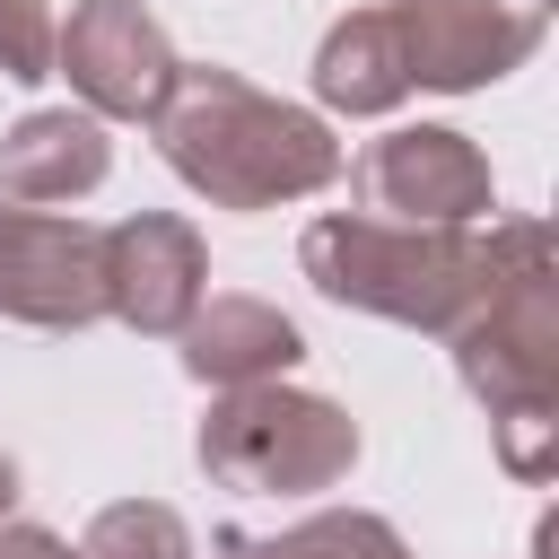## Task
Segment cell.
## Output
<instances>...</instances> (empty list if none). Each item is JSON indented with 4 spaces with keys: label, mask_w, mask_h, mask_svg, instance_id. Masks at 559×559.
I'll list each match as a JSON object with an SVG mask.
<instances>
[{
    "label": "cell",
    "mask_w": 559,
    "mask_h": 559,
    "mask_svg": "<svg viewBox=\"0 0 559 559\" xmlns=\"http://www.w3.org/2000/svg\"><path fill=\"white\" fill-rule=\"evenodd\" d=\"M445 341H454V376L489 411L498 463L524 489H542L559 463V245L542 218H489L480 297Z\"/></svg>",
    "instance_id": "obj_1"
},
{
    "label": "cell",
    "mask_w": 559,
    "mask_h": 559,
    "mask_svg": "<svg viewBox=\"0 0 559 559\" xmlns=\"http://www.w3.org/2000/svg\"><path fill=\"white\" fill-rule=\"evenodd\" d=\"M157 157L210 201V210H280L323 183H341V140L323 114L253 87L227 61H175L166 105L148 114Z\"/></svg>",
    "instance_id": "obj_2"
},
{
    "label": "cell",
    "mask_w": 559,
    "mask_h": 559,
    "mask_svg": "<svg viewBox=\"0 0 559 559\" xmlns=\"http://www.w3.org/2000/svg\"><path fill=\"white\" fill-rule=\"evenodd\" d=\"M297 262L332 306L402 323V332H437V341L480 297V236L472 227H402L376 210H332L297 236Z\"/></svg>",
    "instance_id": "obj_3"
},
{
    "label": "cell",
    "mask_w": 559,
    "mask_h": 559,
    "mask_svg": "<svg viewBox=\"0 0 559 559\" xmlns=\"http://www.w3.org/2000/svg\"><path fill=\"white\" fill-rule=\"evenodd\" d=\"M192 463L236 498H323L358 463V419L332 393H306L288 376L227 384L192 428Z\"/></svg>",
    "instance_id": "obj_4"
},
{
    "label": "cell",
    "mask_w": 559,
    "mask_h": 559,
    "mask_svg": "<svg viewBox=\"0 0 559 559\" xmlns=\"http://www.w3.org/2000/svg\"><path fill=\"white\" fill-rule=\"evenodd\" d=\"M52 79H70L96 122H148L175 87V44L148 0H70L52 35Z\"/></svg>",
    "instance_id": "obj_5"
},
{
    "label": "cell",
    "mask_w": 559,
    "mask_h": 559,
    "mask_svg": "<svg viewBox=\"0 0 559 559\" xmlns=\"http://www.w3.org/2000/svg\"><path fill=\"white\" fill-rule=\"evenodd\" d=\"M384 9H393L411 87H437V96H472L524 70L550 26V0H384Z\"/></svg>",
    "instance_id": "obj_6"
},
{
    "label": "cell",
    "mask_w": 559,
    "mask_h": 559,
    "mask_svg": "<svg viewBox=\"0 0 559 559\" xmlns=\"http://www.w3.org/2000/svg\"><path fill=\"white\" fill-rule=\"evenodd\" d=\"M349 183H358V201L376 218H402V227H480L498 210L489 157L445 122H402V131L367 140Z\"/></svg>",
    "instance_id": "obj_7"
},
{
    "label": "cell",
    "mask_w": 559,
    "mask_h": 559,
    "mask_svg": "<svg viewBox=\"0 0 559 559\" xmlns=\"http://www.w3.org/2000/svg\"><path fill=\"white\" fill-rule=\"evenodd\" d=\"M0 314L35 332H87L105 314V262L96 227L61 210L0 201Z\"/></svg>",
    "instance_id": "obj_8"
},
{
    "label": "cell",
    "mask_w": 559,
    "mask_h": 559,
    "mask_svg": "<svg viewBox=\"0 0 559 559\" xmlns=\"http://www.w3.org/2000/svg\"><path fill=\"white\" fill-rule=\"evenodd\" d=\"M96 262H105V314L148 341H175L183 314L210 297V245L175 210H131L96 227Z\"/></svg>",
    "instance_id": "obj_9"
},
{
    "label": "cell",
    "mask_w": 559,
    "mask_h": 559,
    "mask_svg": "<svg viewBox=\"0 0 559 559\" xmlns=\"http://www.w3.org/2000/svg\"><path fill=\"white\" fill-rule=\"evenodd\" d=\"M114 175V140L87 105H35L0 131V201L52 210V201H87Z\"/></svg>",
    "instance_id": "obj_10"
},
{
    "label": "cell",
    "mask_w": 559,
    "mask_h": 559,
    "mask_svg": "<svg viewBox=\"0 0 559 559\" xmlns=\"http://www.w3.org/2000/svg\"><path fill=\"white\" fill-rule=\"evenodd\" d=\"M175 341H183V376L210 384V393H227V384H262V376H288V367L306 358V332H297L271 297H245V288L201 297V306L183 314Z\"/></svg>",
    "instance_id": "obj_11"
},
{
    "label": "cell",
    "mask_w": 559,
    "mask_h": 559,
    "mask_svg": "<svg viewBox=\"0 0 559 559\" xmlns=\"http://www.w3.org/2000/svg\"><path fill=\"white\" fill-rule=\"evenodd\" d=\"M314 96H323L332 114H393V105L411 96L393 9H349V17H332V35L314 44Z\"/></svg>",
    "instance_id": "obj_12"
},
{
    "label": "cell",
    "mask_w": 559,
    "mask_h": 559,
    "mask_svg": "<svg viewBox=\"0 0 559 559\" xmlns=\"http://www.w3.org/2000/svg\"><path fill=\"white\" fill-rule=\"evenodd\" d=\"M210 559H411L402 550V533L384 524V515H367V507H314L306 524H288V533H218L210 542Z\"/></svg>",
    "instance_id": "obj_13"
},
{
    "label": "cell",
    "mask_w": 559,
    "mask_h": 559,
    "mask_svg": "<svg viewBox=\"0 0 559 559\" xmlns=\"http://www.w3.org/2000/svg\"><path fill=\"white\" fill-rule=\"evenodd\" d=\"M79 559H192V524L166 498H114L87 515Z\"/></svg>",
    "instance_id": "obj_14"
},
{
    "label": "cell",
    "mask_w": 559,
    "mask_h": 559,
    "mask_svg": "<svg viewBox=\"0 0 559 559\" xmlns=\"http://www.w3.org/2000/svg\"><path fill=\"white\" fill-rule=\"evenodd\" d=\"M52 35H61L52 0H0V79L17 87L52 79Z\"/></svg>",
    "instance_id": "obj_15"
},
{
    "label": "cell",
    "mask_w": 559,
    "mask_h": 559,
    "mask_svg": "<svg viewBox=\"0 0 559 559\" xmlns=\"http://www.w3.org/2000/svg\"><path fill=\"white\" fill-rule=\"evenodd\" d=\"M0 559H79L52 524H0Z\"/></svg>",
    "instance_id": "obj_16"
},
{
    "label": "cell",
    "mask_w": 559,
    "mask_h": 559,
    "mask_svg": "<svg viewBox=\"0 0 559 559\" xmlns=\"http://www.w3.org/2000/svg\"><path fill=\"white\" fill-rule=\"evenodd\" d=\"M9 507H17V454L0 445V515H9Z\"/></svg>",
    "instance_id": "obj_17"
}]
</instances>
